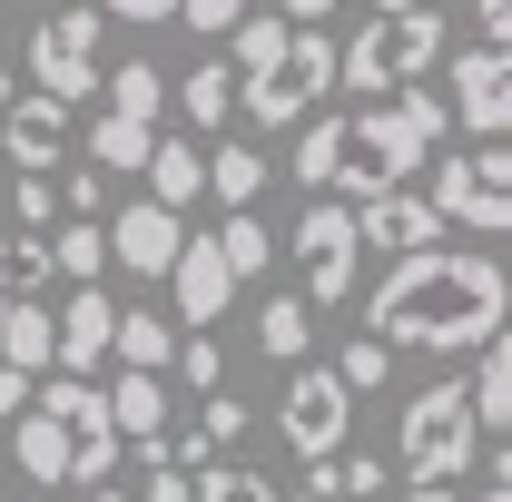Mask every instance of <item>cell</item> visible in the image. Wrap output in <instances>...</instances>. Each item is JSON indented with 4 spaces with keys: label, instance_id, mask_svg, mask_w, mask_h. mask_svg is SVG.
Returning <instances> with one entry per match:
<instances>
[{
    "label": "cell",
    "instance_id": "cell-1",
    "mask_svg": "<svg viewBox=\"0 0 512 502\" xmlns=\"http://www.w3.org/2000/svg\"><path fill=\"white\" fill-rule=\"evenodd\" d=\"M503 306H512L503 256L424 237V247H404L384 266V286L365 296V325L394 355H473L483 335H503Z\"/></svg>",
    "mask_w": 512,
    "mask_h": 502
},
{
    "label": "cell",
    "instance_id": "cell-2",
    "mask_svg": "<svg viewBox=\"0 0 512 502\" xmlns=\"http://www.w3.org/2000/svg\"><path fill=\"white\" fill-rule=\"evenodd\" d=\"M10 424H20L10 434V463L30 483H109L119 473V424H109V404H99L89 375H60L50 365V394H30Z\"/></svg>",
    "mask_w": 512,
    "mask_h": 502
},
{
    "label": "cell",
    "instance_id": "cell-3",
    "mask_svg": "<svg viewBox=\"0 0 512 502\" xmlns=\"http://www.w3.org/2000/svg\"><path fill=\"white\" fill-rule=\"evenodd\" d=\"M453 128L444 109V89H384V99H365L355 119H345V158H335V188H355V197H375V188H404L414 168H424V148Z\"/></svg>",
    "mask_w": 512,
    "mask_h": 502
},
{
    "label": "cell",
    "instance_id": "cell-4",
    "mask_svg": "<svg viewBox=\"0 0 512 502\" xmlns=\"http://www.w3.org/2000/svg\"><path fill=\"white\" fill-rule=\"evenodd\" d=\"M325 89H335V40H325V20H286L276 60L237 69V109H247L256 128H296Z\"/></svg>",
    "mask_w": 512,
    "mask_h": 502
},
{
    "label": "cell",
    "instance_id": "cell-5",
    "mask_svg": "<svg viewBox=\"0 0 512 502\" xmlns=\"http://www.w3.org/2000/svg\"><path fill=\"white\" fill-rule=\"evenodd\" d=\"M444 60V10H365V30L335 50V89H404Z\"/></svg>",
    "mask_w": 512,
    "mask_h": 502
},
{
    "label": "cell",
    "instance_id": "cell-6",
    "mask_svg": "<svg viewBox=\"0 0 512 502\" xmlns=\"http://www.w3.org/2000/svg\"><path fill=\"white\" fill-rule=\"evenodd\" d=\"M394 443H404V473H444L463 483L473 473V453H483V424H473V404H463V384H424L404 414H394Z\"/></svg>",
    "mask_w": 512,
    "mask_h": 502
},
{
    "label": "cell",
    "instance_id": "cell-7",
    "mask_svg": "<svg viewBox=\"0 0 512 502\" xmlns=\"http://www.w3.org/2000/svg\"><path fill=\"white\" fill-rule=\"evenodd\" d=\"M434 217H444V227H473V237H503L512 227V148L503 138H473L463 158H444Z\"/></svg>",
    "mask_w": 512,
    "mask_h": 502
},
{
    "label": "cell",
    "instance_id": "cell-8",
    "mask_svg": "<svg viewBox=\"0 0 512 502\" xmlns=\"http://www.w3.org/2000/svg\"><path fill=\"white\" fill-rule=\"evenodd\" d=\"M99 89H109V109H99V128H89V168H138L148 138H158V109H168V69L128 60L119 79H99Z\"/></svg>",
    "mask_w": 512,
    "mask_h": 502
},
{
    "label": "cell",
    "instance_id": "cell-9",
    "mask_svg": "<svg viewBox=\"0 0 512 502\" xmlns=\"http://www.w3.org/2000/svg\"><path fill=\"white\" fill-rule=\"evenodd\" d=\"M99 20H109V10H89V0L40 10V30H30V89L89 99V89H99Z\"/></svg>",
    "mask_w": 512,
    "mask_h": 502
},
{
    "label": "cell",
    "instance_id": "cell-10",
    "mask_svg": "<svg viewBox=\"0 0 512 502\" xmlns=\"http://www.w3.org/2000/svg\"><path fill=\"white\" fill-rule=\"evenodd\" d=\"M276 434H286L296 463L335 453V443L355 434V394H345V375H335V365H296V375H286V404H276Z\"/></svg>",
    "mask_w": 512,
    "mask_h": 502
},
{
    "label": "cell",
    "instance_id": "cell-11",
    "mask_svg": "<svg viewBox=\"0 0 512 502\" xmlns=\"http://www.w3.org/2000/svg\"><path fill=\"white\" fill-rule=\"evenodd\" d=\"M355 266H365L355 207H306V217H296V276H306V306H345V296H355Z\"/></svg>",
    "mask_w": 512,
    "mask_h": 502
},
{
    "label": "cell",
    "instance_id": "cell-12",
    "mask_svg": "<svg viewBox=\"0 0 512 502\" xmlns=\"http://www.w3.org/2000/svg\"><path fill=\"white\" fill-rule=\"evenodd\" d=\"M444 109H453V128H473V138H503L512 128V60H503V40L444 60Z\"/></svg>",
    "mask_w": 512,
    "mask_h": 502
},
{
    "label": "cell",
    "instance_id": "cell-13",
    "mask_svg": "<svg viewBox=\"0 0 512 502\" xmlns=\"http://www.w3.org/2000/svg\"><path fill=\"white\" fill-rule=\"evenodd\" d=\"M99 237H109V266L128 276H168V256H178V207H158V197H128L119 217H99Z\"/></svg>",
    "mask_w": 512,
    "mask_h": 502
},
{
    "label": "cell",
    "instance_id": "cell-14",
    "mask_svg": "<svg viewBox=\"0 0 512 502\" xmlns=\"http://www.w3.org/2000/svg\"><path fill=\"white\" fill-rule=\"evenodd\" d=\"M168 286H178V325H217V315H227V296H237V266L217 256V237H178Z\"/></svg>",
    "mask_w": 512,
    "mask_h": 502
},
{
    "label": "cell",
    "instance_id": "cell-15",
    "mask_svg": "<svg viewBox=\"0 0 512 502\" xmlns=\"http://www.w3.org/2000/svg\"><path fill=\"white\" fill-rule=\"evenodd\" d=\"M69 109H79V99H60V89H20V99H10V119H0L10 168H50V158L69 148Z\"/></svg>",
    "mask_w": 512,
    "mask_h": 502
},
{
    "label": "cell",
    "instance_id": "cell-16",
    "mask_svg": "<svg viewBox=\"0 0 512 502\" xmlns=\"http://www.w3.org/2000/svg\"><path fill=\"white\" fill-rule=\"evenodd\" d=\"M109 296H99V276H89V286H69V306L50 315V365H60V375H89V365H109Z\"/></svg>",
    "mask_w": 512,
    "mask_h": 502
},
{
    "label": "cell",
    "instance_id": "cell-17",
    "mask_svg": "<svg viewBox=\"0 0 512 502\" xmlns=\"http://www.w3.org/2000/svg\"><path fill=\"white\" fill-rule=\"evenodd\" d=\"M355 237L365 247H424V237H444V217H434V197H404V188H375V197H355Z\"/></svg>",
    "mask_w": 512,
    "mask_h": 502
},
{
    "label": "cell",
    "instance_id": "cell-18",
    "mask_svg": "<svg viewBox=\"0 0 512 502\" xmlns=\"http://www.w3.org/2000/svg\"><path fill=\"white\" fill-rule=\"evenodd\" d=\"M463 404H473L483 443L512 434V345H503V335H483V345H473V384H463Z\"/></svg>",
    "mask_w": 512,
    "mask_h": 502
},
{
    "label": "cell",
    "instance_id": "cell-19",
    "mask_svg": "<svg viewBox=\"0 0 512 502\" xmlns=\"http://www.w3.org/2000/svg\"><path fill=\"white\" fill-rule=\"evenodd\" d=\"M99 404H109L119 443H158L168 434V384L148 375V365H119V394H99Z\"/></svg>",
    "mask_w": 512,
    "mask_h": 502
},
{
    "label": "cell",
    "instance_id": "cell-20",
    "mask_svg": "<svg viewBox=\"0 0 512 502\" xmlns=\"http://www.w3.org/2000/svg\"><path fill=\"white\" fill-rule=\"evenodd\" d=\"M138 168H148V197L158 207H197L207 197V148H188V138H148Z\"/></svg>",
    "mask_w": 512,
    "mask_h": 502
},
{
    "label": "cell",
    "instance_id": "cell-21",
    "mask_svg": "<svg viewBox=\"0 0 512 502\" xmlns=\"http://www.w3.org/2000/svg\"><path fill=\"white\" fill-rule=\"evenodd\" d=\"M109 355H119V365H148V375H168V355H178V315H148V306L109 315Z\"/></svg>",
    "mask_w": 512,
    "mask_h": 502
},
{
    "label": "cell",
    "instance_id": "cell-22",
    "mask_svg": "<svg viewBox=\"0 0 512 502\" xmlns=\"http://www.w3.org/2000/svg\"><path fill=\"white\" fill-rule=\"evenodd\" d=\"M168 99H178L197 128H227V109H237V60H217V50H207L188 79H168Z\"/></svg>",
    "mask_w": 512,
    "mask_h": 502
},
{
    "label": "cell",
    "instance_id": "cell-23",
    "mask_svg": "<svg viewBox=\"0 0 512 502\" xmlns=\"http://www.w3.org/2000/svg\"><path fill=\"white\" fill-rule=\"evenodd\" d=\"M50 276H69V286L109 276V237H99V217H60V227H50Z\"/></svg>",
    "mask_w": 512,
    "mask_h": 502
},
{
    "label": "cell",
    "instance_id": "cell-24",
    "mask_svg": "<svg viewBox=\"0 0 512 502\" xmlns=\"http://www.w3.org/2000/svg\"><path fill=\"white\" fill-rule=\"evenodd\" d=\"M0 286L10 296H50V227H10L0 237Z\"/></svg>",
    "mask_w": 512,
    "mask_h": 502
},
{
    "label": "cell",
    "instance_id": "cell-25",
    "mask_svg": "<svg viewBox=\"0 0 512 502\" xmlns=\"http://www.w3.org/2000/svg\"><path fill=\"white\" fill-rule=\"evenodd\" d=\"M306 335H316V306H306V296H266V306H256V345H266L276 365H296Z\"/></svg>",
    "mask_w": 512,
    "mask_h": 502
},
{
    "label": "cell",
    "instance_id": "cell-26",
    "mask_svg": "<svg viewBox=\"0 0 512 502\" xmlns=\"http://www.w3.org/2000/svg\"><path fill=\"white\" fill-rule=\"evenodd\" d=\"M188 502H286V493H276L266 473H247V463H217V453H207L188 473Z\"/></svg>",
    "mask_w": 512,
    "mask_h": 502
},
{
    "label": "cell",
    "instance_id": "cell-27",
    "mask_svg": "<svg viewBox=\"0 0 512 502\" xmlns=\"http://www.w3.org/2000/svg\"><path fill=\"white\" fill-rule=\"evenodd\" d=\"M335 158H345V119H316L306 109V138H296V168L286 178L296 188H335Z\"/></svg>",
    "mask_w": 512,
    "mask_h": 502
},
{
    "label": "cell",
    "instance_id": "cell-28",
    "mask_svg": "<svg viewBox=\"0 0 512 502\" xmlns=\"http://www.w3.org/2000/svg\"><path fill=\"white\" fill-rule=\"evenodd\" d=\"M217 256L237 266V286H247V276H266V266H276V237L256 227V207H227V227H217Z\"/></svg>",
    "mask_w": 512,
    "mask_h": 502
},
{
    "label": "cell",
    "instance_id": "cell-29",
    "mask_svg": "<svg viewBox=\"0 0 512 502\" xmlns=\"http://www.w3.org/2000/svg\"><path fill=\"white\" fill-rule=\"evenodd\" d=\"M256 188H266V158L256 148H217L207 158V197L217 207H256Z\"/></svg>",
    "mask_w": 512,
    "mask_h": 502
},
{
    "label": "cell",
    "instance_id": "cell-30",
    "mask_svg": "<svg viewBox=\"0 0 512 502\" xmlns=\"http://www.w3.org/2000/svg\"><path fill=\"white\" fill-rule=\"evenodd\" d=\"M335 375H345V394H384V375H394V345H384V335H355V345L335 355Z\"/></svg>",
    "mask_w": 512,
    "mask_h": 502
},
{
    "label": "cell",
    "instance_id": "cell-31",
    "mask_svg": "<svg viewBox=\"0 0 512 502\" xmlns=\"http://www.w3.org/2000/svg\"><path fill=\"white\" fill-rule=\"evenodd\" d=\"M168 365H178V375H188L197 394H207V384H227V345H217V335L197 325V335H188V345H178V355H168Z\"/></svg>",
    "mask_w": 512,
    "mask_h": 502
},
{
    "label": "cell",
    "instance_id": "cell-32",
    "mask_svg": "<svg viewBox=\"0 0 512 502\" xmlns=\"http://www.w3.org/2000/svg\"><path fill=\"white\" fill-rule=\"evenodd\" d=\"M10 207H20V227H50V217H60V197H50V168H20Z\"/></svg>",
    "mask_w": 512,
    "mask_h": 502
},
{
    "label": "cell",
    "instance_id": "cell-33",
    "mask_svg": "<svg viewBox=\"0 0 512 502\" xmlns=\"http://www.w3.org/2000/svg\"><path fill=\"white\" fill-rule=\"evenodd\" d=\"M168 20H188L197 40H217V30H227V20H247V0H178V10H168Z\"/></svg>",
    "mask_w": 512,
    "mask_h": 502
},
{
    "label": "cell",
    "instance_id": "cell-34",
    "mask_svg": "<svg viewBox=\"0 0 512 502\" xmlns=\"http://www.w3.org/2000/svg\"><path fill=\"white\" fill-rule=\"evenodd\" d=\"M138 502H188V463H178V453H148V483H138Z\"/></svg>",
    "mask_w": 512,
    "mask_h": 502
},
{
    "label": "cell",
    "instance_id": "cell-35",
    "mask_svg": "<svg viewBox=\"0 0 512 502\" xmlns=\"http://www.w3.org/2000/svg\"><path fill=\"white\" fill-rule=\"evenodd\" d=\"M60 207H69V217H99V207H109V178H99V168H69V178H60Z\"/></svg>",
    "mask_w": 512,
    "mask_h": 502
},
{
    "label": "cell",
    "instance_id": "cell-36",
    "mask_svg": "<svg viewBox=\"0 0 512 502\" xmlns=\"http://www.w3.org/2000/svg\"><path fill=\"white\" fill-rule=\"evenodd\" d=\"M404 502H463V483H444V473H404Z\"/></svg>",
    "mask_w": 512,
    "mask_h": 502
},
{
    "label": "cell",
    "instance_id": "cell-37",
    "mask_svg": "<svg viewBox=\"0 0 512 502\" xmlns=\"http://www.w3.org/2000/svg\"><path fill=\"white\" fill-rule=\"evenodd\" d=\"M30 384H40V375H20V365L0 355V414H20V404H30Z\"/></svg>",
    "mask_w": 512,
    "mask_h": 502
},
{
    "label": "cell",
    "instance_id": "cell-38",
    "mask_svg": "<svg viewBox=\"0 0 512 502\" xmlns=\"http://www.w3.org/2000/svg\"><path fill=\"white\" fill-rule=\"evenodd\" d=\"M89 10H128V20H168L178 0H89Z\"/></svg>",
    "mask_w": 512,
    "mask_h": 502
},
{
    "label": "cell",
    "instance_id": "cell-39",
    "mask_svg": "<svg viewBox=\"0 0 512 502\" xmlns=\"http://www.w3.org/2000/svg\"><path fill=\"white\" fill-rule=\"evenodd\" d=\"M473 20H483V40H503V30H512V0H473Z\"/></svg>",
    "mask_w": 512,
    "mask_h": 502
},
{
    "label": "cell",
    "instance_id": "cell-40",
    "mask_svg": "<svg viewBox=\"0 0 512 502\" xmlns=\"http://www.w3.org/2000/svg\"><path fill=\"white\" fill-rule=\"evenodd\" d=\"M335 10H355V0H286V20H335Z\"/></svg>",
    "mask_w": 512,
    "mask_h": 502
},
{
    "label": "cell",
    "instance_id": "cell-41",
    "mask_svg": "<svg viewBox=\"0 0 512 502\" xmlns=\"http://www.w3.org/2000/svg\"><path fill=\"white\" fill-rule=\"evenodd\" d=\"M89 502H128V493H119V483H89Z\"/></svg>",
    "mask_w": 512,
    "mask_h": 502
},
{
    "label": "cell",
    "instance_id": "cell-42",
    "mask_svg": "<svg viewBox=\"0 0 512 502\" xmlns=\"http://www.w3.org/2000/svg\"><path fill=\"white\" fill-rule=\"evenodd\" d=\"M365 10H414V0H365Z\"/></svg>",
    "mask_w": 512,
    "mask_h": 502
},
{
    "label": "cell",
    "instance_id": "cell-43",
    "mask_svg": "<svg viewBox=\"0 0 512 502\" xmlns=\"http://www.w3.org/2000/svg\"><path fill=\"white\" fill-rule=\"evenodd\" d=\"M10 89H20V79H10V60H0V99H10Z\"/></svg>",
    "mask_w": 512,
    "mask_h": 502
}]
</instances>
